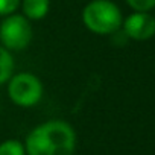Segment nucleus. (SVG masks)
Instances as JSON below:
<instances>
[{
  "label": "nucleus",
  "mask_w": 155,
  "mask_h": 155,
  "mask_svg": "<svg viewBox=\"0 0 155 155\" xmlns=\"http://www.w3.org/2000/svg\"><path fill=\"white\" fill-rule=\"evenodd\" d=\"M76 132L64 120H49L34 128L25 141L26 155H73Z\"/></svg>",
  "instance_id": "f257e3e1"
},
{
  "label": "nucleus",
  "mask_w": 155,
  "mask_h": 155,
  "mask_svg": "<svg viewBox=\"0 0 155 155\" xmlns=\"http://www.w3.org/2000/svg\"><path fill=\"white\" fill-rule=\"evenodd\" d=\"M82 21L88 31L97 35H110L122 28L123 15L111 0H91L82 11Z\"/></svg>",
  "instance_id": "f03ea898"
},
{
  "label": "nucleus",
  "mask_w": 155,
  "mask_h": 155,
  "mask_svg": "<svg viewBox=\"0 0 155 155\" xmlns=\"http://www.w3.org/2000/svg\"><path fill=\"white\" fill-rule=\"evenodd\" d=\"M8 94L18 107H34L43 97V84L32 73H17L8 81Z\"/></svg>",
  "instance_id": "7ed1b4c3"
},
{
  "label": "nucleus",
  "mask_w": 155,
  "mask_h": 155,
  "mask_svg": "<svg viewBox=\"0 0 155 155\" xmlns=\"http://www.w3.org/2000/svg\"><path fill=\"white\" fill-rule=\"evenodd\" d=\"M32 26L25 15L11 14L0 23V41L8 50H23L32 41Z\"/></svg>",
  "instance_id": "20e7f679"
},
{
  "label": "nucleus",
  "mask_w": 155,
  "mask_h": 155,
  "mask_svg": "<svg viewBox=\"0 0 155 155\" xmlns=\"http://www.w3.org/2000/svg\"><path fill=\"white\" fill-rule=\"evenodd\" d=\"M122 28L128 38L146 41L155 35V17L149 12H134L126 17Z\"/></svg>",
  "instance_id": "39448f33"
},
{
  "label": "nucleus",
  "mask_w": 155,
  "mask_h": 155,
  "mask_svg": "<svg viewBox=\"0 0 155 155\" xmlns=\"http://www.w3.org/2000/svg\"><path fill=\"white\" fill-rule=\"evenodd\" d=\"M50 0H23V15L28 20H41L47 15Z\"/></svg>",
  "instance_id": "423d86ee"
},
{
  "label": "nucleus",
  "mask_w": 155,
  "mask_h": 155,
  "mask_svg": "<svg viewBox=\"0 0 155 155\" xmlns=\"http://www.w3.org/2000/svg\"><path fill=\"white\" fill-rule=\"evenodd\" d=\"M14 71V59L8 49L0 46V85L8 82Z\"/></svg>",
  "instance_id": "0eeeda50"
},
{
  "label": "nucleus",
  "mask_w": 155,
  "mask_h": 155,
  "mask_svg": "<svg viewBox=\"0 0 155 155\" xmlns=\"http://www.w3.org/2000/svg\"><path fill=\"white\" fill-rule=\"evenodd\" d=\"M0 155H26V149L20 140H5L0 143Z\"/></svg>",
  "instance_id": "6e6552de"
},
{
  "label": "nucleus",
  "mask_w": 155,
  "mask_h": 155,
  "mask_svg": "<svg viewBox=\"0 0 155 155\" xmlns=\"http://www.w3.org/2000/svg\"><path fill=\"white\" fill-rule=\"evenodd\" d=\"M135 12H149L155 8V0H126Z\"/></svg>",
  "instance_id": "1a4fd4ad"
},
{
  "label": "nucleus",
  "mask_w": 155,
  "mask_h": 155,
  "mask_svg": "<svg viewBox=\"0 0 155 155\" xmlns=\"http://www.w3.org/2000/svg\"><path fill=\"white\" fill-rule=\"evenodd\" d=\"M21 0H0V15H11L17 11Z\"/></svg>",
  "instance_id": "9d476101"
}]
</instances>
